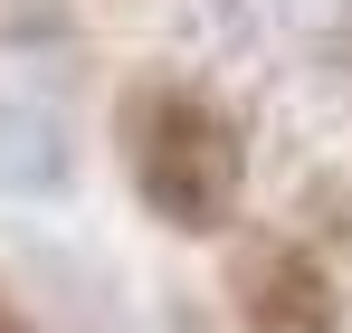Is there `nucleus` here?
Segmentation results:
<instances>
[{"instance_id": "2", "label": "nucleus", "mask_w": 352, "mask_h": 333, "mask_svg": "<svg viewBox=\"0 0 352 333\" xmlns=\"http://www.w3.org/2000/svg\"><path fill=\"white\" fill-rule=\"evenodd\" d=\"M229 314L238 333H343V277L295 228H238L229 248Z\"/></svg>"}, {"instance_id": "1", "label": "nucleus", "mask_w": 352, "mask_h": 333, "mask_svg": "<svg viewBox=\"0 0 352 333\" xmlns=\"http://www.w3.org/2000/svg\"><path fill=\"white\" fill-rule=\"evenodd\" d=\"M115 153L143 219L172 238H229L248 200V124L200 76H133L115 96Z\"/></svg>"}, {"instance_id": "3", "label": "nucleus", "mask_w": 352, "mask_h": 333, "mask_svg": "<svg viewBox=\"0 0 352 333\" xmlns=\"http://www.w3.org/2000/svg\"><path fill=\"white\" fill-rule=\"evenodd\" d=\"M67 171H76V153H67L58 114L0 96V191L10 200H48V191H67Z\"/></svg>"}, {"instance_id": "4", "label": "nucleus", "mask_w": 352, "mask_h": 333, "mask_svg": "<svg viewBox=\"0 0 352 333\" xmlns=\"http://www.w3.org/2000/svg\"><path fill=\"white\" fill-rule=\"evenodd\" d=\"M0 333H38V314H29V305L10 295V277H0Z\"/></svg>"}]
</instances>
